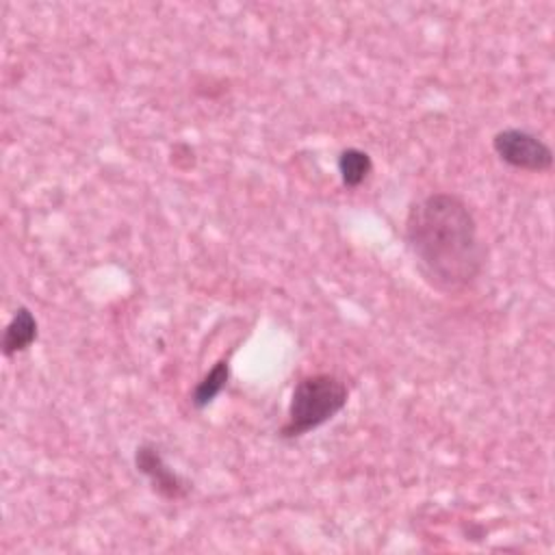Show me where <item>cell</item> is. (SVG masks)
Here are the masks:
<instances>
[{
	"label": "cell",
	"mask_w": 555,
	"mask_h": 555,
	"mask_svg": "<svg viewBox=\"0 0 555 555\" xmlns=\"http://www.w3.org/2000/svg\"><path fill=\"white\" fill-rule=\"evenodd\" d=\"M403 238L423 282L442 295L466 291L483 271L486 243L473 210L455 193H429L412 202Z\"/></svg>",
	"instance_id": "1"
},
{
	"label": "cell",
	"mask_w": 555,
	"mask_h": 555,
	"mask_svg": "<svg viewBox=\"0 0 555 555\" xmlns=\"http://www.w3.org/2000/svg\"><path fill=\"white\" fill-rule=\"evenodd\" d=\"M349 401L347 384L334 373H312L304 375L288 401L286 421L282 423L278 436L282 440H297L321 425L330 423L336 414L345 410Z\"/></svg>",
	"instance_id": "2"
},
{
	"label": "cell",
	"mask_w": 555,
	"mask_h": 555,
	"mask_svg": "<svg viewBox=\"0 0 555 555\" xmlns=\"http://www.w3.org/2000/svg\"><path fill=\"white\" fill-rule=\"evenodd\" d=\"M492 150L501 163L522 171H548L553 150L533 132L522 128H503L492 137Z\"/></svg>",
	"instance_id": "3"
},
{
	"label": "cell",
	"mask_w": 555,
	"mask_h": 555,
	"mask_svg": "<svg viewBox=\"0 0 555 555\" xmlns=\"http://www.w3.org/2000/svg\"><path fill=\"white\" fill-rule=\"evenodd\" d=\"M132 462L137 473H141L150 488L165 501H182L189 496L191 486L186 479H182L163 457L160 449L154 442H141L137 444L132 453Z\"/></svg>",
	"instance_id": "4"
},
{
	"label": "cell",
	"mask_w": 555,
	"mask_h": 555,
	"mask_svg": "<svg viewBox=\"0 0 555 555\" xmlns=\"http://www.w3.org/2000/svg\"><path fill=\"white\" fill-rule=\"evenodd\" d=\"M37 336H39V323L35 314L26 306H20L9 319V323L4 325L2 356L11 358L26 351L37 340Z\"/></svg>",
	"instance_id": "5"
},
{
	"label": "cell",
	"mask_w": 555,
	"mask_h": 555,
	"mask_svg": "<svg viewBox=\"0 0 555 555\" xmlns=\"http://www.w3.org/2000/svg\"><path fill=\"white\" fill-rule=\"evenodd\" d=\"M228 382H230V362H228V358H221L193 386V390H191V405L195 410H206L225 390Z\"/></svg>",
	"instance_id": "6"
},
{
	"label": "cell",
	"mask_w": 555,
	"mask_h": 555,
	"mask_svg": "<svg viewBox=\"0 0 555 555\" xmlns=\"http://www.w3.org/2000/svg\"><path fill=\"white\" fill-rule=\"evenodd\" d=\"M336 167L340 182L347 189H358L373 173V158L360 147H347L338 154Z\"/></svg>",
	"instance_id": "7"
}]
</instances>
